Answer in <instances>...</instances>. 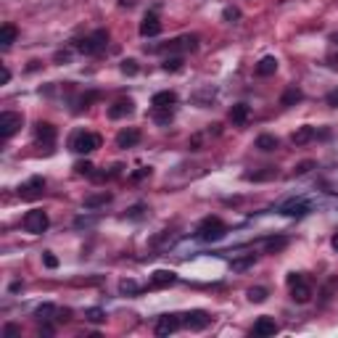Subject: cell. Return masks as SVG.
Wrapping results in <instances>:
<instances>
[{"mask_svg": "<svg viewBox=\"0 0 338 338\" xmlns=\"http://www.w3.org/2000/svg\"><path fill=\"white\" fill-rule=\"evenodd\" d=\"M198 238L206 240V243H214V240H222L227 233V225L220 220V217H206V220L198 225Z\"/></svg>", "mask_w": 338, "mask_h": 338, "instance_id": "1", "label": "cell"}, {"mask_svg": "<svg viewBox=\"0 0 338 338\" xmlns=\"http://www.w3.org/2000/svg\"><path fill=\"white\" fill-rule=\"evenodd\" d=\"M106 42H108V32L106 29H98V32H93V34H87V37H82V40H77V51L84 53V56H93V53H101L106 48Z\"/></svg>", "mask_w": 338, "mask_h": 338, "instance_id": "2", "label": "cell"}, {"mask_svg": "<svg viewBox=\"0 0 338 338\" xmlns=\"http://www.w3.org/2000/svg\"><path fill=\"white\" fill-rule=\"evenodd\" d=\"M69 148L74 153H93L95 148H101V135H95V132H74Z\"/></svg>", "mask_w": 338, "mask_h": 338, "instance_id": "3", "label": "cell"}, {"mask_svg": "<svg viewBox=\"0 0 338 338\" xmlns=\"http://www.w3.org/2000/svg\"><path fill=\"white\" fill-rule=\"evenodd\" d=\"M48 225H51V222H48V214L42 209H32V211H27V214H24V230L32 233V235L45 233Z\"/></svg>", "mask_w": 338, "mask_h": 338, "instance_id": "4", "label": "cell"}, {"mask_svg": "<svg viewBox=\"0 0 338 338\" xmlns=\"http://www.w3.org/2000/svg\"><path fill=\"white\" fill-rule=\"evenodd\" d=\"M198 48V37L196 34H183V37H174L169 40L167 45H159L153 51H169V53H177V51H196Z\"/></svg>", "mask_w": 338, "mask_h": 338, "instance_id": "5", "label": "cell"}, {"mask_svg": "<svg viewBox=\"0 0 338 338\" xmlns=\"http://www.w3.org/2000/svg\"><path fill=\"white\" fill-rule=\"evenodd\" d=\"M21 127V114H14V111H3L0 114V137L8 140L11 135H16Z\"/></svg>", "mask_w": 338, "mask_h": 338, "instance_id": "6", "label": "cell"}, {"mask_svg": "<svg viewBox=\"0 0 338 338\" xmlns=\"http://www.w3.org/2000/svg\"><path fill=\"white\" fill-rule=\"evenodd\" d=\"M209 322H211V317L203 309H193L188 315H183V325L188 330H203V328H209Z\"/></svg>", "mask_w": 338, "mask_h": 338, "instance_id": "7", "label": "cell"}, {"mask_svg": "<svg viewBox=\"0 0 338 338\" xmlns=\"http://www.w3.org/2000/svg\"><path fill=\"white\" fill-rule=\"evenodd\" d=\"M180 325H183V320H180V315H161L159 320H156V336H172L174 330L180 328Z\"/></svg>", "mask_w": 338, "mask_h": 338, "instance_id": "8", "label": "cell"}, {"mask_svg": "<svg viewBox=\"0 0 338 338\" xmlns=\"http://www.w3.org/2000/svg\"><path fill=\"white\" fill-rule=\"evenodd\" d=\"M42 190H45V180H42V177H32L29 183H24L19 188V196L24 198V201H34V198L42 196Z\"/></svg>", "mask_w": 338, "mask_h": 338, "instance_id": "9", "label": "cell"}, {"mask_svg": "<svg viewBox=\"0 0 338 338\" xmlns=\"http://www.w3.org/2000/svg\"><path fill=\"white\" fill-rule=\"evenodd\" d=\"M34 137H37V143H42L45 148H51L53 143H56V127L51 122H37L34 124Z\"/></svg>", "mask_w": 338, "mask_h": 338, "instance_id": "10", "label": "cell"}, {"mask_svg": "<svg viewBox=\"0 0 338 338\" xmlns=\"http://www.w3.org/2000/svg\"><path fill=\"white\" fill-rule=\"evenodd\" d=\"M309 203H306V201H301V198H291V201H286V203H283V206H280V211H283V214H286V217H304V214H309Z\"/></svg>", "mask_w": 338, "mask_h": 338, "instance_id": "11", "label": "cell"}, {"mask_svg": "<svg viewBox=\"0 0 338 338\" xmlns=\"http://www.w3.org/2000/svg\"><path fill=\"white\" fill-rule=\"evenodd\" d=\"M159 32H161L159 16H156V14H146V16H143V21H140V34H143V37H156Z\"/></svg>", "mask_w": 338, "mask_h": 338, "instance_id": "12", "label": "cell"}, {"mask_svg": "<svg viewBox=\"0 0 338 338\" xmlns=\"http://www.w3.org/2000/svg\"><path fill=\"white\" fill-rule=\"evenodd\" d=\"M174 280H177V272H172V270H156L151 275V288H169Z\"/></svg>", "mask_w": 338, "mask_h": 338, "instance_id": "13", "label": "cell"}, {"mask_svg": "<svg viewBox=\"0 0 338 338\" xmlns=\"http://www.w3.org/2000/svg\"><path fill=\"white\" fill-rule=\"evenodd\" d=\"M291 299L296 301V304H306V301L312 299V288H309V283H306L304 277L291 286Z\"/></svg>", "mask_w": 338, "mask_h": 338, "instance_id": "14", "label": "cell"}, {"mask_svg": "<svg viewBox=\"0 0 338 338\" xmlns=\"http://www.w3.org/2000/svg\"><path fill=\"white\" fill-rule=\"evenodd\" d=\"M132 111H135V103H132L130 98H122L114 106H108V117L111 119H124V117H130Z\"/></svg>", "mask_w": 338, "mask_h": 338, "instance_id": "15", "label": "cell"}, {"mask_svg": "<svg viewBox=\"0 0 338 338\" xmlns=\"http://www.w3.org/2000/svg\"><path fill=\"white\" fill-rule=\"evenodd\" d=\"M275 333H277V322L272 317H259L256 322H254V336L267 338V336H275Z\"/></svg>", "mask_w": 338, "mask_h": 338, "instance_id": "16", "label": "cell"}, {"mask_svg": "<svg viewBox=\"0 0 338 338\" xmlns=\"http://www.w3.org/2000/svg\"><path fill=\"white\" fill-rule=\"evenodd\" d=\"M249 119H251V106L235 103V106L230 108V122H233V124L243 127V124H249Z\"/></svg>", "mask_w": 338, "mask_h": 338, "instance_id": "17", "label": "cell"}, {"mask_svg": "<svg viewBox=\"0 0 338 338\" xmlns=\"http://www.w3.org/2000/svg\"><path fill=\"white\" fill-rule=\"evenodd\" d=\"M315 135H317V130L312 124H304V127H299V130L291 135V143L293 146H306L309 140H315Z\"/></svg>", "mask_w": 338, "mask_h": 338, "instance_id": "18", "label": "cell"}, {"mask_svg": "<svg viewBox=\"0 0 338 338\" xmlns=\"http://www.w3.org/2000/svg\"><path fill=\"white\" fill-rule=\"evenodd\" d=\"M140 143V132L135 130V127H130V130H122L117 135V146L119 148H132V146H137Z\"/></svg>", "mask_w": 338, "mask_h": 338, "instance_id": "19", "label": "cell"}, {"mask_svg": "<svg viewBox=\"0 0 338 338\" xmlns=\"http://www.w3.org/2000/svg\"><path fill=\"white\" fill-rule=\"evenodd\" d=\"M277 71V58L275 56H264L262 61L256 64V74L259 77H272Z\"/></svg>", "mask_w": 338, "mask_h": 338, "instance_id": "20", "label": "cell"}, {"mask_svg": "<svg viewBox=\"0 0 338 338\" xmlns=\"http://www.w3.org/2000/svg\"><path fill=\"white\" fill-rule=\"evenodd\" d=\"M320 296H322V299H320L322 304H328V301H333V299H336V296H338V275H333L328 283H325L322 291H320Z\"/></svg>", "mask_w": 338, "mask_h": 338, "instance_id": "21", "label": "cell"}, {"mask_svg": "<svg viewBox=\"0 0 338 338\" xmlns=\"http://www.w3.org/2000/svg\"><path fill=\"white\" fill-rule=\"evenodd\" d=\"M111 201V193L101 190V193H93V196L84 198V209H98V206H106V203Z\"/></svg>", "mask_w": 338, "mask_h": 338, "instance_id": "22", "label": "cell"}, {"mask_svg": "<svg viewBox=\"0 0 338 338\" xmlns=\"http://www.w3.org/2000/svg\"><path fill=\"white\" fill-rule=\"evenodd\" d=\"M174 101H177V95L172 90H161V93L153 95V108H172Z\"/></svg>", "mask_w": 338, "mask_h": 338, "instance_id": "23", "label": "cell"}, {"mask_svg": "<svg viewBox=\"0 0 338 338\" xmlns=\"http://www.w3.org/2000/svg\"><path fill=\"white\" fill-rule=\"evenodd\" d=\"M16 37H19V29H16L14 24H5V27L0 29V45L3 48H11L16 42Z\"/></svg>", "mask_w": 338, "mask_h": 338, "instance_id": "24", "label": "cell"}, {"mask_svg": "<svg viewBox=\"0 0 338 338\" xmlns=\"http://www.w3.org/2000/svg\"><path fill=\"white\" fill-rule=\"evenodd\" d=\"M301 98H304V93H301L299 87H288L286 93H283V98H280V106H286V108L288 106H296Z\"/></svg>", "mask_w": 338, "mask_h": 338, "instance_id": "25", "label": "cell"}, {"mask_svg": "<svg viewBox=\"0 0 338 338\" xmlns=\"http://www.w3.org/2000/svg\"><path fill=\"white\" fill-rule=\"evenodd\" d=\"M277 177V169L275 167H264L262 172H246V180H254V183H262V180H272Z\"/></svg>", "mask_w": 338, "mask_h": 338, "instance_id": "26", "label": "cell"}, {"mask_svg": "<svg viewBox=\"0 0 338 338\" xmlns=\"http://www.w3.org/2000/svg\"><path fill=\"white\" fill-rule=\"evenodd\" d=\"M254 262H256V256L254 254H246V256H240V259H233V272H246L249 267H254Z\"/></svg>", "mask_w": 338, "mask_h": 338, "instance_id": "27", "label": "cell"}, {"mask_svg": "<svg viewBox=\"0 0 338 338\" xmlns=\"http://www.w3.org/2000/svg\"><path fill=\"white\" fill-rule=\"evenodd\" d=\"M256 148L264 151V153H270V151L277 148V137L275 135H259L256 137Z\"/></svg>", "mask_w": 338, "mask_h": 338, "instance_id": "28", "label": "cell"}, {"mask_svg": "<svg viewBox=\"0 0 338 338\" xmlns=\"http://www.w3.org/2000/svg\"><path fill=\"white\" fill-rule=\"evenodd\" d=\"M53 315H56V306H53V304H42V306H37V309H34V317H37L40 322H48V320H51Z\"/></svg>", "mask_w": 338, "mask_h": 338, "instance_id": "29", "label": "cell"}, {"mask_svg": "<svg viewBox=\"0 0 338 338\" xmlns=\"http://www.w3.org/2000/svg\"><path fill=\"white\" fill-rule=\"evenodd\" d=\"M286 246H288V238H270V240H264V249H267L270 254L283 251Z\"/></svg>", "mask_w": 338, "mask_h": 338, "instance_id": "30", "label": "cell"}, {"mask_svg": "<svg viewBox=\"0 0 338 338\" xmlns=\"http://www.w3.org/2000/svg\"><path fill=\"white\" fill-rule=\"evenodd\" d=\"M172 108H153V122L156 124H169L172 122Z\"/></svg>", "mask_w": 338, "mask_h": 338, "instance_id": "31", "label": "cell"}, {"mask_svg": "<svg viewBox=\"0 0 338 338\" xmlns=\"http://www.w3.org/2000/svg\"><path fill=\"white\" fill-rule=\"evenodd\" d=\"M84 320H90V322H106V312L101 306H90V309H84Z\"/></svg>", "mask_w": 338, "mask_h": 338, "instance_id": "32", "label": "cell"}, {"mask_svg": "<svg viewBox=\"0 0 338 338\" xmlns=\"http://www.w3.org/2000/svg\"><path fill=\"white\" fill-rule=\"evenodd\" d=\"M249 301L251 304H262V301H267V288H262V286L249 288Z\"/></svg>", "mask_w": 338, "mask_h": 338, "instance_id": "33", "label": "cell"}, {"mask_svg": "<svg viewBox=\"0 0 338 338\" xmlns=\"http://www.w3.org/2000/svg\"><path fill=\"white\" fill-rule=\"evenodd\" d=\"M137 71H140V66H137L135 58H124V61H122V74H127V77H135Z\"/></svg>", "mask_w": 338, "mask_h": 338, "instance_id": "34", "label": "cell"}, {"mask_svg": "<svg viewBox=\"0 0 338 338\" xmlns=\"http://www.w3.org/2000/svg\"><path fill=\"white\" fill-rule=\"evenodd\" d=\"M137 291H140V286H137L135 280H122L119 283V293H124V296H135Z\"/></svg>", "mask_w": 338, "mask_h": 338, "instance_id": "35", "label": "cell"}, {"mask_svg": "<svg viewBox=\"0 0 338 338\" xmlns=\"http://www.w3.org/2000/svg\"><path fill=\"white\" fill-rule=\"evenodd\" d=\"M180 69H183V58L180 56H172L164 61V71H180Z\"/></svg>", "mask_w": 338, "mask_h": 338, "instance_id": "36", "label": "cell"}, {"mask_svg": "<svg viewBox=\"0 0 338 338\" xmlns=\"http://www.w3.org/2000/svg\"><path fill=\"white\" fill-rule=\"evenodd\" d=\"M74 169H77V174H87V177H93V164H90V161H77L74 164Z\"/></svg>", "mask_w": 338, "mask_h": 338, "instance_id": "37", "label": "cell"}, {"mask_svg": "<svg viewBox=\"0 0 338 338\" xmlns=\"http://www.w3.org/2000/svg\"><path fill=\"white\" fill-rule=\"evenodd\" d=\"M315 167H317L315 161H301V164H296V169H293V172H296V174H306V172H312Z\"/></svg>", "mask_w": 338, "mask_h": 338, "instance_id": "38", "label": "cell"}, {"mask_svg": "<svg viewBox=\"0 0 338 338\" xmlns=\"http://www.w3.org/2000/svg\"><path fill=\"white\" fill-rule=\"evenodd\" d=\"M143 211H146V206H143V203H135V206H130V209H127V217L137 220V217H143Z\"/></svg>", "mask_w": 338, "mask_h": 338, "instance_id": "39", "label": "cell"}, {"mask_svg": "<svg viewBox=\"0 0 338 338\" xmlns=\"http://www.w3.org/2000/svg\"><path fill=\"white\" fill-rule=\"evenodd\" d=\"M222 16H225V21H238L240 19V11L238 8H225V11H222Z\"/></svg>", "mask_w": 338, "mask_h": 338, "instance_id": "40", "label": "cell"}, {"mask_svg": "<svg viewBox=\"0 0 338 338\" xmlns=\"http://www.w3.org/2000/svg\"><path fill=\"white\" fill-rule=\"evenodd\" d=\"M42 262H45V267H48V270H56V267H58V259L53 256L51 251H45V256H42Z\"/></svg>", "mask_w": 338, "mask_h": 338, "instance_id": "41", "label": "cell"}, {"mask_svg": "<svg viewBox=\"0 0 338 338\" xmlns=\"http://www.w3.org/2000/svg\"><path fill=\"white\" fill-rule=\"evenodd\" d=\"M143 177H151V167H140L137 172H132L130 180H135V183H137V180H143Z\"/></svg>", "mask_w": 338, "mask_h": 338, "instance_id": "42", "label": "cell"}, {"mask_svg": "<svg viewBox=\"0 0 338 338\" xmlns=\"http://www.w3.org/2000/svg\"><path fill=\"white\" fill-rule=\"evenodd\" d=\"M19 333H21V328H19V325H5V328H3V336H5V338L19 336Z\"/></svg>", "mask_w": 338, "mask_h": 338, "instance_id": "43", "label": "cell"}, {"mask_svg": "<svg viewBox=\"0 0 338 338\" xmlns=\"http://www.w3.org/2000/svg\"><path fill=\"white\" fill-rule=\"evenodd\" d=\"M328 103H330V106H338V90H333V93H328Z\"/></svg>", "mask_w": 338, "mask_h": 338, "instance_id": "44", "label": "cell"}, {"mask_svg": "<svg viewBox=\"0 0 338 338\" xmlns=\"http://www.w3.org/2000/svg\"><path fill=\"white\" fill-rule=\"evenodd\" d=\"M301 277H304V275H299V272H291V275H288V286H293V283H299Z\"/></svg>", "mask_w": 338, "mask_h": 338, "instance_id": "45", "label": "cell"}, {"mask_svg": "<svg viewBox=\"0 0 338 338\" xmlns=\"http://www.w3.org/2000/svg\"><path fill=\"white\" fill-rule=\"evenodd\" d=\"M56 61L58 64H66V61H69V53H66V51L64 53H56Z\"/></svg>", "mask_w": 338, "mask_h": 338, "instance_id": "46", "label": "cell"}, {"mask_svg": "<svg viewBox=\"0 0 338 338\" xmlns=\"http://www.w3.org/2000/svg\"><path fill=\"white\" fill-rule=\"evenodd\" d=\"M0 82H3V84H8V82H11V71L5 69V66H3V77H0Z\"/></svg>", "mask_w": 338, "mask_h": 338, "instance_id": "47", "label": "cell"}, {"mask_svg": "<svg viewBox=\"0 0 338 338\" xmlns=\"http://www.w3.org/2000/svg\"><path fill=\"white\" fill-rule=\"evenodd\" d=\"M40 333H42V336H53L56 330H53V325H42V330H40Z\"/></svg>", "mask_w": 338, "mask_h": 338, "instance_id": "48", "label": "cell"}, {"mask_svg": "<svg viewBox=\"0 0 338 338\" xmlns=\"http://www.w3.org/2000/svg\"><path fill=\"white\" fill-rule=\"evenodd\" d=\"M330 243H333V249L338 251V235H333V240H330Z\"/></svg>", "mask_w": 338, "mask_h": 338, "instance_id": "49", "label": "cell"}, {"mask_svg": "<svg viewBox=\"0 0 338 338\" xmlns=\"http://www.w3.org/2000/svg\"><path fill=\"white\" fill-rule=\"evenodd\" d=\"M330 42H336V45H338V32L333 34V37H330Z\"/></svg>", "mask_w": 338, "mask_h": 338, "instance_id": "50", "label": "cell"}]
</instances>
